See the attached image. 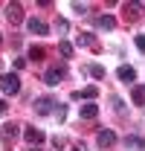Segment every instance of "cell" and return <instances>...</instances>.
I'll use <instances>...</instances> for the list:
<instances>
[{
    "label": "cell",
    "mask_w": 145,
    "mask_h": 151,
    "mask_svg": "<svg viewBox=\"0 0 145 151\" xmlns=\"http://www.w3.org/2000/svg\"><path fill=\"white\" fill-rule=\"evenodd\" d=\"M29 58H32V61H44V58H47V50H44V47H29Z\"/></svg>",
    "instance_id": "obj_18"
},
{
    "label": "cell",
    "mask_w": 145,
    "mask_h": 151,
    "mask_svg": "<svg viewBox=\"0 0 145 151\" xmlns=\"http://www.w3.org/2000/svg\"><path fill=\"white\" fill-rule=\"evenodd\" d=\"M64 78H67V64H52V67H47V73H44V84H47V87H58Z\"/></svg>",
    "instance_id": "obj_1"
},
{
    "label": "cell",
    "mask_w": 145,
    "mask_h": 151,
    "mask_svg": "<svg viewBox=\"0 0 145 151\" xmlns=\"http://www.w3.org/2000/svg\"><path fill=\"white\" fill-rule=\"evenodd\" d=\"M23 139H26V142H32V145H41V142L47 139V134L41 131V128H32V125H26V128H23Z\"/></svg>",
    "instance_id": "obj_7"
},
{
    "label": "cell",
    "mask_w": 145,
    "mask_h": 151,
    "mask_svg": "<svg viewBox=\"0 0 145 151\" xmlns=\"http://www.w3.org/2000/svg\"><path fill=\"white\" fill-rule=\"evenodd\" d=\"M78 116H81V119H96V116H99V105H96V99H93V102H84V105L78 108Z\"/></svg>",
    "instance_id": "obj_10"
},
{
    "label": "cell",
    "mask_w": 145,
    "mask_h": 151,
    "mask_svg": "<svg viewBox=\"0 0 145 151\" xmlns=\"http://www.w3.org/2000/svg\"><path fill=\"white\" fill-rule=\"evenodd\" d=\"M29 151H44V148H41V145H32V148H29Z\"/></svg>",
    "instance_id": "obj_28"
},
{
    "label": "cell",
    "mask_w": 145,
    "mask_h": 151,
    "mask_svg": "<svg viewBox=\"0 0 145 151\" xmlns=\"http://www.w3.org/2000/svg\"><path fill=\"white\" fill-rule=\"evenodd\" d=\"M0 41H3V35H0Z\"/></svg>",
    "instance_id": "obj_30"
},
{
    "label": "cell",
    "mask_w": 145,
    "mask_h": 151,
    "mask_svg": "<svg viewBox=\"0 0 145 151\" xmlns=\"http://www.w3.org/2000/svg\"><path fill=\"white\" fill-rule=\"evenodd\" d=\"M6 20L15 23V26L23 23V6H20V3H9V6H6Z\"/></svg>",
    "instance_id": "obj_6"
},
{
    "label": "cell",
    "mask_w": 145,
    "mask_h": 151,
    "mask_svg": "<svg viewBox=\"0 0 145 151\" xmlns=\"http://www.w3.org/2000/svg\"><path fill=\"white\" fill-rule=\"evenodd\" d=\"M55 26H58V32H70V20H64V18L58 20V23H55Z\"/></svg>",
    "instance_id": "obj_24"
},
{
    "label": "cell",
    "mask_w": 145,
    "mask_h": 151,
    "mask_svg": "<svg viewBox=\"0 0 145 151\" xmlns=\"http://www.w3.org/2000/svg\"><path fill=\"white\" fill-rule=\"evenodd\" d=\"M12 67H15V73H18V70H23V67H26V58H23V55H18L15 61H12Z\"/></svg>",
    "instance_id": "obj_23"
},
{
    "label": "cell",
    "mask_w": 145,
    "mask_h": 151,
    "mask_svg": "<svg viewBox=\"0 0 145 151\" xmlns=\"http://www.w3.org/2000/svg\"><path fill=\"white\" fill-rule=\"evenodd\" d=\"M96 29H102V32L116 29V18H113V15H99V18H96Z\"/></svg>",
    "instance_id": "obj_11"
},
{
    "label": "cell",
    "mask_w": 145,
    "mask_h": 151,
    "mask_svg": "<svg viewBox=\"0 0 145 151\" xmlns=\"http://www.w3.org/2000/svg\"><path fill=\"white\" fill-rule=\"evenodd\" d=\"M131 99H134V105L145 108V84H134V90H131Z\"/></svg>",
    "instance_id": "obj_14"
},
{
    "label": "cell",
    "mask_w": 145,
    "mask_h": 151,
    "mask_svg": "<svg viewBox=\"0 0 145 151\" xmlns=\"http://www.w3.org/2000/svg\"><path fill=\"white\" fill-rule=\"evenodd\" d=\"M110 105H113L116 113H125V99H122V96H110Z\"/></svg>",
    "instance_id": "obj_21"
},
{
    "label": "cell",
    "mask_w": 145,
    "mask_h": 151,
    "mask_svg": "<svg viewBox=\"0 0 145 151\" xmlns=\"http://www.w3.org/2000/svg\"><path fill=\"white\" fill-rule=\"evenodd\" d=\"M87 76H93V78H105V67H102V64H90V67H87Z\"/></svg>",
    "instance_id": "obj_20"
},
{
    "label": "cell",
    "mask_w": 145,
    "mask_h": 151,
    "mask_svg": "<svg viewBox=\"0 0 145 151\" xmlns=\"http://www.w3.org/2000/svg\"><path fill=\"white\" fill-rule=\"evenodd\" d=\"M52 148H55V151L64 148V137H52Z\"/></svg>",
    "instance_id": "obj_25"
},
{
    "label": "cell",
    "mask_w": 145,
    "mask_h": 151,
    "mask_svg": "<svg viewBox=\"0 0 145 151\" xmlns=\"http://www.w3.org/2000/svg\"><path fill=\"white\" fill-rule=\"evenodd\" d=\"M58 52H61L64 61H70V58H72V44H70V41H61V44H58Z\"/></svg>",
    "instance_id": "obj_17"
},
{
    "label": "cell",
    "mask_w": 145,
    "mask_h": 151,
    "mask_svg": "<svg viewBox=\"0 0 145 151\" xmlns=\"http://www.w3.org/2000/svg\"><path fill=\"white\" fill-rule=\"evenodd\" d=\"M122 145L131 148V151H145V139H142V137H125Z\"/></svg>",
    "instance_id": "obj_13"
},
{
    "label": "cell",
    "mask_w": 145,
    "mask_h": 151,
    "mask_svg": "<svg viewBox=\"0 0 145 151\" xmlns=\"http://www.w3.org/2000/svg\"><path fill=\"white\" fill-rule=\"evenodd\" d=\"M18 134H23L18 122H6V125H3V139H15Z\"/></svg>",
    "instance_id": "obj_15"
},
{
    "label": "cell",
    "mask_w": 145,
    "mask_h": 151,
    "mask_svg": "<svg viewBox=\"0 0 145 151\" xmlns=\"http://www.w3.org/2000/svg\"><path fill=\"white\" fill-rule=\"evenodd\" d=\"M6 111H9V105H6V99H0V116H3Z\"/></svg>",
    "instance_id": "obj_27"
},
{
    "label": "cell",
    "mask_w": 145,
    "mask_h": 151,
    "mask_svg": "<svg viewBox=\"0 0 145 151\" xmlns=\"http://www.w3.org/2000/svg\"><path fill=\"white\" fill-rule=\"evenodd\" d=\"M78 44H81V47H87V50H93V52H99V50H102V47H99V41H96L90 32H81V35H78Z\"/></svg>",
    "instance_id": "obj_12"
},
{
    "label": "cell",
    "mask_w": 145,
    "mask_h": 151,
    "mask_svg": "<svg viewBox=\"0 0 145 151\" xmlns=\"http://www.w3.org/2000/svg\"><path fill=\"white\" fill-rule=\"evenodd\" d=\"M26 29H29V32H32V35H50V26H47V23H44V20L41 18H26Z\"/></svg>",
    "instance_id": "obj_5"
},
{
    "label": "cell",
    "mask_w": 145,
    "mask_h": 151,
    "mask_svg": "<svg viewBox=\"0 0 145 151\" xmlns=\"http://www.w3.org/2000/svg\"><path fill=\"white\" fill-rule=\"evenodd\" d=\"M122 9H125V18H128V20H136V18H139V12H142V6H139V3H125Z\"/></svg>",
    "instance_id": "obj_16"
},
{
    "label": "cell",
    "mask_w": 145,
    "mask_h": 151,
    "mask_svg": "<svg viewBox=\"0 0 145 151\" xmlns=\"http://www.w3.org/2000/svg\"><path fill=\"white\" fill-rule=\"evenodd\" d=\"M55 105H58V102H55L52 96H41V99H35V113L38 116H50V113L55 111Z\"/></svg>",
    "instance_id": "obj_4"
},
{
    "label": "cell",
    "mask_w": 145,
    "mask_h": 151,
    "mask_svg": "<svg viewBox=\"0 0 145 151\" xmlns=\"http://www.w3.org/2000/svg\"><path fill=\"white\" fill-rule=\"evenodd\" d=\"M116 78L125 81V84H134V81H136V70H134L131 64H122V67L116 70Z\"/></svg>",
    "instance_id": "obj_9"
},
{
    "label": "cell",
    "mask_w": 145,
    "mask_h": 151,
    "mask_svg": "<svg viewBox=\"0 0 145 151\" xmlns=\"http://www.w3.org/2000/svg\"><path fill=\"white\" fill-rule=\"evenodd\" d=\"M134 44H136V50H142V52H145V35H136V38H134Z\"/></svg>",
    "instance_id": "obj_26"
},
{
    "label": "cell",
    "mask_w": 145,
    "mask_h": 151,
    "mask_svg": "<svg viewBox=\"0 0 145 151\" xmlns=\"http://www.w3.org/2000/svg\"><path fill=\"white\" fill-rule=\"evenodd\" d=\"M96 96H99V87H96V84H87V87H81V90L72 93V102H81V99H84V102H93Z\"/></svg>",
    "instance_id": "obj_8"
},
{
    "label": "cell",
    "mask_w": 145,
    "mask_h": 151,
    "mask_svg": "<svg viewBox=\"0 0 145 151\" xmlns=\"http://www.w3.org/2000/svg\"><path fill=\"white\" fill-rule=\"evenodd\" d=\"M72 151H84V148H81V145H75V148H72Z\"/></svg>",
    "instance_id": "obj_29"
},
{
    "label": "cell",
    "mask_w": 145,
    "mask_h": 151,
    "mask_svg": "<svg viewBox=\"0 0 145 151\" xmlns=\"http://www.w3.org/2000/svg\"><path fill=\"white\" fill-rule=\"evenodd\" d=\"M119 142V137L113 128H102V131L96 134V148H110V145H116Z\"/></svg>",
    "instance_id": "obj_3"
},
{
    "label": "cell",
    "mask_w": 145,
    "mask_h": 151,
    "mask_svg": "<svg viewBox=\"0 0 145 151\" xmlns=\"http://www.w3.org/2000/svg\"><path fill=\"white\" fill-rule=\"evenodd\" d=\"M72 15H87V3H70Z\"/></svg>",
    "instance_id": "obj_22"
},
{
    "label": "cell",
    "mask_w": 145,
    "mask_h": 151,
    "mask_svg": "<svg viewBox=\"0 0 145 151\" xmlns=\"http://www.w3.org/2000/svg\"><path fill=\"white\" fill-rule=\"evenodd\" d=\"M55 119H58V125H64V122H67V105H61V102L55 105Z\"/></svg>",
    "instance_id": "obj_19"
},
{
    "label": "cell",
    "mask_w": 145,
    "mask_h": 151,
    "mask_svg": "<svg viewBox=\"0 0 145 151\" xmlns=\"http://www.w3.org/2000/svg\"><path fill=\"white\" fill-rule=\"evenodd\" d=\"M0 93H3V96H18L20 93L18 73H3V76H0Z\"/></svg>",
    "instance_id": "obj_2"
}]
</instances>
